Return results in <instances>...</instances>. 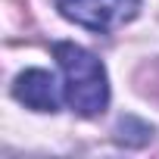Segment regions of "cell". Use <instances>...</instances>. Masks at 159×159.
I'll return each mask as SVG.
<instances>
[{
  "label": "cell",
  "mask_w": 159,
  "mask_h": 159,
  "mask_svg": "<svg viewBox=\"0 0 159 159\" xmlns=\"http://www.w3.org/2000/svg\"><path fill=\"white\" fill-rule=\"evenodd\" d=\"M53 56H56V62H59V69L66 75L69 106L84 119L100 116L109 103V84H106L103 62L91 50L78 47V44H69V41L53 44Z\"/></svg>",
  "instance_id": "6da1fadb"
},
{
  "label": "cell",
  "mask_w": 159,
  "mask_h": 159,
  "mask_svg": "<svg viewBox=\"0 0 159 159\" xmlns=\"http://www.w3.org/2000/svg\"><path fill=\"white\" fill-rule=\"evenodd\" d=\"M56 10L81 28L109 34L137 16L140 0H56Z\"/></svg>",
  "instance_id": "7a4b0ae2"
},
{
  "label": "cell",
  "mask_w": 159,
  "mask_h": 159,
  "mask_svg": "<svg viewBox=\"0 0 159 159\" xmlns=\"http://www.w3.org/2000/svg\"><path fill=\"white\" fill-rule=\"evenodd\" d=\"M13 94L19 103H25L34 112H56L62 103V88L56 84V78L44 69H28L16 78Z\"/></svg>",
  "instance_id": "3957f363"
},
{
  "label": "cell",
  "mask_w": 159,
  "mask_h": 159,
  "mask_svg": "<svg viewBox=\"0 0 159 159\" xmlns=\"http://www.w3.org/2000/svg\"><path fill=\"white\" fill-rule=\"evenodd\" d=\"M150 134H153V128H150L147 122L134 119V116H125V119L116 125V140L125 143V147H143V143L150 140Z\"/></svg>",
  "instance_id": "277c9868"
},
{
  "label": "cell",
  "mask_w": 159,
  "mask_h": 159,
  "mask_svg": "<svg viewBox=\"0 0 159 159\" xmlns=\"http://www.w3.org/2000/svg\"><path fill=\"white\" fill-rule=\"evenodd\" d=\"M140 91H143L150 100L159 103V62H153V66L143 69V75H140Z\"/></svg>",
  "instance_id": "5b68a950"
}]
</instances>
